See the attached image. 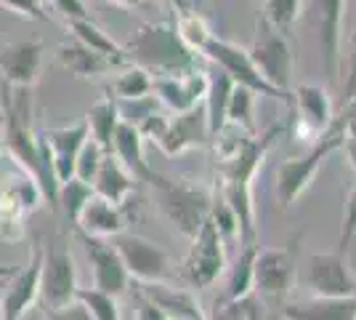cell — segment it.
<instances>
[{
  "mask_svg": "<svg viewBox=\"0 0 356 320\" xmlns=\"http://www.w3.org/2000/svg\"><path fill=\"white\" fill-rule=\"evenodd\" d=\"M232 91H234V80L226 75V73H221V70L208 73V91H205L202 107H205V115H208L210 139L226 125V107H229Z\"/></svg>",
  "mask_w": 356,
  "mask_h": 320,
  "instance_id": "4316f807",
  "label": "cell"
},
{
  "mask_svg": "<svg viewBox=\"0 0 356 320\" xmlns=\"http://www.w3.org/2000/svg\"><path fill=\"white\" fill-rule=\"evenodd\" d=\"M200 56L213 61L221 73H226V75L234 80V86L250 89L255 96H271V99L290 102V96H287V93L277 91L266 77L261 75V70L252 64L248 48L237 46V43H232V40H223V38H218V35H213L208 43H205V48H202V54H200Z\"/></svg>",
  "mask_w": 356,
  "mask_h": 320,
  "instance_id": "52a82bcc",
  "label": "cell"
},
{
  "mask_svg": "<svg viewBox=\"0 0 356 320\" xmlns=\"http://www.w3.org/2000/svg\"><path fill=\"white\" fill-rule=\"evenodd\" d=\"M67 30H70V38L80 40L83 46L93 48L96 54L106 56L115 67H125V64H128V56H125L122 46H118L90 16L88 19H72V22H67Z\"/></svg>",
  "mask_w": 356,
  "mask_h": 320,
  "instance_id": "484cf974",
  "label": "cell"
},
{
  "mask_svg": "<svg viewBox=\"0 0 356 320\" xmlns=\"http://www.w3.org/2000/svg\"><path fill=\"white\" fill-rule=\"evenodd\" d=\"M351 123H356V99H351L348 105H343V109L335 115V125L343 128V131H346Z\"/></svg>",
  "mask_w": 356,
  "mask_h": 320,
  "instance_id": "bcb514c9",
  "label": "cell"
},
{
  "mask_svg": "<svg viewBox=\"0 0 356 320\" xmlns=\"http://www.w3.org/2000/svg\"><path fill=\"white\" fill-rule=\"evenodd\" d=\"M290 102L298 109V125H300V137L316 142L330 131V125L335 123V109L330 102V93L325 86L316 83H303L296 91H290Z\"/></svg>",
  "mask_w": 356,
  "mask_h": 320,
  "instance_id": "9a60e30c",
  "label": "cell"
},
{
  "mask_svg": "<svg viewBox=\"0 0 356 320\" xmlns=\"http://www.w3.org/2000/svg\"><path fill=\"white\" fill-rule=\"evenodd\" d=\"M210 139L208 128V115H205V107H194L189 112H178L176 118H170L168 123V131L163 134V139L157 142V147L165 155H184L197 147H205Z\"/></svg>",
  "mask_w": 356,
  "mask_h": 320,
  "instance_id": "ac0fdd59",
  "label": "cell"
},
{
  "mask_svg": "<svg viewBox=\"0 0 356 320\" xmlns=\"http://www.w3.org/2000/svg\"><path fill=\"white\" fill-rule=\"evenodd\" d=\"M255 93L250 89L234 86V91L229 96V107H226V123L239 125L242 131L255 134Z\"/></svg>",
  "mask_w": 356,
  "mask_h": 320,
  "instance_id": "d6a6232c",
  "label": "cell"
},
{
  "mask_svg": "<svg viewBox=\"0 0 356 320\" xmlns=\"http://www.w3.org/2000/svg\"><path fill=\"white\" fill-rule=\"evenodd\" d=\"M14 273H16V267H0V289L6 286V280H8Z\"/></svg>",
  "mask_w": 356,
  "mask_h": 320,
  "instance_id": "681fc988",
  "label": "cell"
},
{
  "mask_svg": "<svg viewBox=\"0 0 356 320\" xmlns=\"http://www.w3.org/2000/svg\"><path fill=\"white\" fill-rule=\"evenodd\" d=\"M165 320H168V318H165Z\"/></svg>",
  "mask_w": 356,
  "mask_h": 320,
  "instance_id": "db71d44e",
  "label": "cell"
},
{
  "mask_svg": "<svg viewBox=\"0 0 356 320\" xmlns=\"http://www.w3.org/2000/svg\"><path fill=\"white\" fill-rule=\"evenodd\" d=\"M86 125H88V134L96 144H102L106 153L112 150V139H115V131L120 125V109H118V99L115 96H102L96 105L86 112Z\"/></svg>",
  "mask_w": 356,
  "mask_h": 320,
  "instance_id": "83f0119b",
  "label": "cell"
},
{
  "mask_svg": "<svg viewBox=\"0 0 356 320\" xmlns=\"http://www.w3.org/2000/svg\"><path fill=\"white\" fill-rule=\"evenodd\" d=\"M351 99H356V38L354 48H351V59H348V75L343 83V105H348Z\"/></svg>",
  "mask_w": 356,
  "mask_h": 320,
  "instance_id": "ee69618b",
  "label": "cell"
},
{
  "mask_svg": "<svg viewBox=\"0 0 356 320\" xmlns=\"http://www.w3.org/2000/svg\"><path fill=\"white\" fill-rule=\"evenodd\" d=\"M223 270H226L223 238L218 235V229L208 216V222L192 238L189 254L184 259V277L194 289H210L223 275Z\"/></svg>",
  "mask_w": 356,
  "mask_h": 320,
  "instance_id": "30bf717a",
  "label": "cell"
},
{
  "mask_svg": "<svg viewBox=\"0 0 356 320\" xmlns=\"http://www.w3.org/2000/svg\"><path fill=\"white\" fill-rule=\"evenodd\" d=\"M0 153H3V128H0Z\"/></svg>",
  "mask_w": 356,
  "mask_h": 320,
  "instance_id": "816d5d0a",
  "label": "cell"
},
{
  "mask_svg": "<svg viewBox=\"0 0 356 320\" xmlns=\"http://www.w3.org/2000/svg\"><path fill=\"white\" fill-rule=\"evenodd\" d=\"M298 273V245L290 241L282 248H258L255 270H252V294L274 310H282L290 302V291L296 286Z\"/></svg>",
  "mask_w": 356,
  "mask_h": 320,
  "instance_id": "5b68a950",
  "label": "cell"
},
{
  "mask_svg": "<svg viewBox=\"0 0 356 320\" xmlns=\"http://www.w3.org/2000/svg\"><path fill=\"white\" fill-rule=\"evenodd\" d=\"M77 267L72 251L61 238L43 243V273H40V302L45 310H61L77 296Z\"/></svg>",
  "mask_w": 356,
  "mask_h": 320,
  "instance_id": "ba28073f",
  "label": "cell"
},
{
  "mask_svg": "<svg viewBox=\"0 0 356 320\" xmlns=\"http://www.w3.org/2000/svg\"><path fill=\"white\" fill-rule=\"evenodd\" d=\"M280 312L284 320H356V296H306Z\"/></svg>",
  "mask_w": 356,
  "mask_h": 320,
  "instance_id": "44dd1931",
  "label": "cell"
},
{
  "mask_svg": "<svg viewBox=\"0 0 356 320\" xmlns=\"http://www.w3.org/2000/svg\"><path fill=\"white\" fill-rule=\"evenodd\" d=\"M45 320H93L88 310L74 299L72 305L61 307V310H45Z\"/></svg>",
  "mask_w": 356,
  "mask_h": 320,
  "instance_id": "7bdbcfd3",
  "label": "cell"
},
{
  "mask_svg": "<svg viewBox=\"0 0 356 320\" xmlns=\"http://www.w3.org/2000/svg\"><path fill=\"white\" fill-rule=\"evenodd\" d=\"M168 3L176 8V14H200L205 0H168Z\"/></svg>",
  "mask_w": 356,
  "mask_h": 320,
  "instance_id": "7dc6e473",
  "label": "cell"
},
{
  "mask_svg": "<svg viewBox=\"0 0 356 320\" xmlns=\"http://www.w3.org/2000/svg\"><path fill=\"white\" fill-rule=\"evenodd\" d=\"M138 294L149 299L168 320H208L200 299L192 291L176 289L168 280H154V283H138Z\"/></svg>",
  "mask_w": 356,
  "mask_h": 320,
  "instance_id": "ffe728a7",
  "label": "cell"
},
{
  "mask_svg": "<svg viewBox=\"0 0 356 320\" xmlns=\"http://www.w3.org/2000/svg\"><path fill=\"white\" fill-rule=\"evenodd\" d=\"M205 91H208V73L205 70H194V73L176 77H152V93L157 96V102H163L176 115L202 105Z\"/></svg>",
  "mask_w": 356,
  "mask_h": 320,
  "instance_id": "e0dca14e",
  "label": "cell"
},
{
  "mask_svg": "<svg viewBox=\"0 0 356 320\" xmlns=\"http://www.w3.org/2000/svg\"><path fill=\"white\" fill-rule=\"evenodd\" d=\"M343 139H346V131L332 123L325 137L314 142L309 153L300 155V158H290V160H284L282 166L277 168V200H280L282 208L296 206L298 198L312 187L314 176L319 174L322 163L335 150L343 147Z\"/></svg>",
  "mask_w": 356,
  "mask_h": 320,
  "instance_id": "277c9868",
  "label": "cell"
},
{
  "mask_svg": "<svg viewBox=\"0 0 356 320\" xmlns=\"http://www.w3.org/2000/svg\"><path fill=\"white\" fill-rule=\"evenodd\" d=\"M213 320H266L264 315V302L250 294V296H242V299H234V302H226L216 310Z\"/></svg>",
  "mask_w": 356,
  "mask_h": 320,
  "instance_id": "d590c367",
  "label": "cell"
},
{
  "mask_svg": "<svg viewBox=\"0 0 356 320\" xmlns=\"http://www.w3.org/2000/svg\"><path fill=\"white\" fill-rule=\"evenodd\" d=\"M136 320H165V315L157 310V307L152 305L149 299H144V296L138 294V310H136Z\"/></svg>",
  "mask_w": 356,
  "mask_h": 320,
  "instance_id": "f6af8a7d",
  "label": "cell"
},
{
  "mask_svg": "<svg viewBox=\"0 0 356 320\" xmlns=\"http://www.w3.org/2000/svg\"><path fill=\"white\" fill-rule=\"evenodd\" d=\"M0 294H3V289H0ZM0 320H3V310H0Z\"/></svg>",
  "mask_w": 356,
  "mask_h": 320,
  "instance_id": "f5cc1de1",
  "label": "cell"
},
{
  "mask_svg": "<svg viewBox=\"0 0 356 320\" xmlns=\"http://www.w3.org/2000/svg\"><path fill=\"white\" fill-rule=\"evenodd\" d=\"M255 257H258V245H242V254L229 270V286H226V302H234L242 296L252 294V270H255Z\"/></svg>",
  "mask_w": 356,
  "mask_h": 320,
  "instance_id": "f1b7e54d",
  "label": "cell"
},
{
  "mask_svg": "<svg viewBox=\"0 0 356 320\" xmlns=\"http://www.w3.org/2000/svg\"><path fill=\"white\" fill-rule=\"evenodd\" d=\"M48 3L56 14H61L67 22H72V19H88V6H86V0H43Z\"/></svg>",
  "mask_w": 356,
  "mask_h": 320,
  "instance_id": "b9f144b4",
  "label": "cell"
},
{
  "mask_svg": "<svg viewBox=\"0 0 356 320\" xmlns=\"http://www.w3.org/2000/svg\"><path fill=\"white\" fill-rule=\"evenodd\" d=\"M252 64L261 70V75L266 77L268 83L290 96V83H293V67H296V56H293V48L287 35H282L280 30H274L266 19L258 16L255 22V35H252V43L248 48Z\"/></svg>",
  "mask_w": 356,
  "mask_h": 320,
  "instance_id": "8992f818",
  "label": "cell"
},
{
  "mask_svg": "<svg viewBox=\"0 0 356 320\" xmlns=\"http://www.w3.org/2000/svg\"><path fill=\"white\" fill-rule=\"evenodd\" d=\"M90 187H93V195H99V198L109 200V203H115V206L122 208L131 200V195H134L136 179L125 171V166L120 163L115 155L106 153Z\"/></svg>",
  "mask_w": 356,
  "mask_h": 320,
  "instance_id": "cb8c5ba5",
  "label": "cell"
},
{
  "mask_svg": "<svg viewBox=\"0 0 356 320\" xmlns=\"http://www.w3.org/2000/svg\"><path fill=\"white\" fill-rule=\"evenodd\" d=\"M40 273H43V241H35L30 261L24 267H16V273L3 286L0 294L3 320H24L32 305L40 299Z\"/></svg>",
  "mask_w": 356,
  "mask_h": 320,
  "instance_id": "8fae6325",
  "label": "cell"
},
{
  "mask_svg": "<svg viewBox=\"0 0 356 320\" xmlns=\"http://www.w3.org/2000/svg\"><path fill=\"white\" fill-rule=\"evenodd\" d=\"M112 93L118 102H134V99H144L152 93V75L147 70L131 64L122 75H118L112 80Z\"/></svg>",
  "mask_w": 356,
  "mask_h": 320,
  "instance_id": "4dcf8cb0",
  "label": "cell"
},
{
  "mask_svg": "<svg viewBox=\"0 0 356 320\" xmlns=\"http://www.w3.org/2000/svg\"><path fill=\"white\" fill-rule=\"evenodd\" d=\"M261 6V19H266L274 30H280L282 35L293 30V24L300 16V6L303 0H258Z\"/></svg>",
  "mask_w": 356,
  "mask_h": 320,
  "instance_id": "1f68e13d",
  "label": "cell"
},
{
  "mask_svg": "<svg viewBox=\"0 0 356 320\" xmlns=\"http://www.w3.org/2000/svg\"><path fill=\"white\" fill-rule=\"evenodd\" d=\"M303 283L312 296H356V273L343 251L312 254L306 259Z\"/></svg>",
  "mask_w": 356,
  "mask_h": 320,
  "instance_id": "7c38bea8",
  "label": "cell"
},
{
  "mask_svg": "<svg viewBox=\"0 0 356 320\" xmlns=\"http://www.w3.org/2000/svg\"><path fill=\"white\" fill-rule=\"evenodd\" d=\"M125 227H128L125 208H120V206L99 198V195H93L86 203V208L80 211V219L74 224V229L86 232L90 238H102V241L118 238L120 232H125Z\"/></svg>",
  "mask_w": 356,
  "mask_h": 320,
  "instance_id": "7402d4cb",
  "label": "cell"
},
{
  "mask_svg": "<svg viewBox=\"0 0 356 320\" xmlns=\"http://www.w3.org/2000/svg\"><path fill=\"white\" fill-rule=\"evenodd\" d=\"M0 6L11 14L22 16V19H30V22H45V3L43 0H0Z\"/></svg>",
  "mask_w": 356,
  "mask_h": 320,
  "instance_id": "ab89813d",
  "label": "cell"
},
{
  "mask_svg": "<svg viewBox=\"0 0 356 320\" xmlns=\"http://www.w3.org/2000/svg\"><path fill=\"white\" fill-rule=\"evenodd\" d=\"M312 11L325 75L330 80H335L338 77V67H341V32L346 0H312Z\"/></svg>",
  "mask_w": 356,
  "mask_h": 320,
  "instance_id": "5bb4252c",
  "label": "cell"
},
{
  "mask_svg": "<svg viewBox=\"0 0 356 320\" xmlns=\"http://www.w3.org/2000/svg\"><path fill=\"white\" fill-rule=\"evenodd\" d=\"M45 203L40 184L27 171L14 166L0 176V241L3 243H24L27 241V219Z\"/></svg>",
  "mask_w": 356,
  "mask_h": 320,
  "instance_id": "3957f363",
  "label": "cell"
},
{
  "mask_svg": "<svg viewBox=\"0 0 356 320\" xmlns=\"http://www.w3.org/2000/svg\"><path fill=\"white\" fill-rule=\"evenodd\" d=\"M120 259L136 283H154V280H168L173 275V259L163 245L149 241L136 232H120L115 238Z\"/></svg>",
  "mask_w": 356,
  "mask_h": 320,
  "instance_id": "9c48e42d",
  "label": "cell"
},
{
  "mask_svg": "<svg viewBox=\"0 0 356 320\" xmlns=\"http://www.w3.org/2000/svg\"><path fill=\"white\" fill-rule=\"evenodd\" d=\"M77 241L86 248V257L90 261V275H93V289L106 291L112 296H120L125 294L128 286H131V275L125 270V264L120 259L118 248L109 241H102V238H90L86 232L74 229Z\"/></svg>",
  "mask_w": 356,
  "mask_h": 320,
  "instance_id": "4fadbf2b",
  "label": "cell"
},
{
  "mask_svg": "<svg viewBox=\"0 0 356 320\" xmlns=\"http://www.w3.org/2000/svg\"><path fill=\"white\" fill-rule=\"evenodd\" d=\"M152 190H154V203L165 216V222L176 229L178 235L192 241L200 232V227L208 222L216 195L205 184L194 182V179H181V176L170 179L163 174L154 176Z\"/></svg>",
  "mask_w": 356,
  "mask_h": 320,
  "instance_id": "7a4b0ae2",
  "label": "cell"
},
{
  "mask_svg": "<svg viewBox=\"0 0 356 320\" xmlns=\"http://www.w3.org/2000/svg\"><path fill=\"white\" fill-rule=\"evenodd\" d=\"M128 64L147 70L152 77H176L200 70V54L184 46L173 22H144L122 46Z\"/></svg>",
  "mask_w": 356,
  "mask_h": 320,
  "instance_id": "6da1fadb",
  "label": "cell"
},
{
  "mask_svg": "<svg viewBox=\"0 0 356 320\" xmlns=\"http://www.w3.org/2000/svg\"><path fill=\"white\" fill-rule=\"evenodd\" d=\"M109 153L118 158L120 163L125 166V171L134 176L136 182H154L157 171L149 166L147 155H144V137L138 134V128L131 123L120 121L115 139H112V150Z\"/></svg>",
  "mask_w": 356,
  "mask_h": 320,
  "instance_id": "603a6c76",
  "label": "cell"
},
{
  "mask_svg": "<svg viewBox=\"0 0 356 320\" xmlns=\"http://www.w3.org/2000/svg\"><path fill=\"white\" fill-rule=\"evenodd\" d=\"M56 61H59V67L64 73H70L74 77H102L115 70V64L106 59V56L96 54L93 48L83 46L74 38L64 40L56 48Z\"/></svg>",
  "mask_w": 356,
  "mask_h": 320,
  "instance_id": "d4e9b609",
  "label": "cell"
},
{
  "mask_svg": "<svg viewBox=\"0 0 356 320\" xmlns=\"http://www.w3.org/2000/svg\"><path fill=\"white\" fill-rule=\"evenodd\" d=\"M354 38H356V0H354Z\"/></svg>",
  "mask_w": 356,
  "mask_h": 320,
  "instance_id": "f907efd6",
  "label": "cell"
},
{
  "mask_svg": "<svg viewBox=\"0 0 356 320\" xmlns=\"http://www.w3.org/2000/svg\"><path fill=\"white\" fill-rule=\"evenodd\" d=\"M93 198V187L86 182H80L77 176H72L70 182H61L59 184V200H56V208L64 211V219L70 224H77L80 219V211L86 208V203Z\"/></svg>",
  "mask_w": 356,
  "mask_h": 320,
  "instance_id": "f546056e",
  "label": "cell"
},
{
  "mask_svg": "<svg viewBox=\"0 0 356 320\" xmlns=\"http://www.w3.org/2000/svg\"><path fill=\"white\" fill-rule=\"evenodd\" d=\"M356 238V179L346 195V206H343V224H341V235H338V251H348L351 241Z\"/></svg>",
  "mask_w": 356,
  "mask_h": 320,
  "instance_id": "f35d334b",
  "label": "cell"
},
{
  "mask_svg": "<svg viewBox=\"0 0 356 320\" xmlns=\"http://www.w3.org/2000/svg\"><path fill=\"white\" fill-rule=\"evenodd\" d=\"M106 150L102 144H96L93 139L88 137V142L83 144V150L77 153V160H74V176L80 179V182L90 184L93 182V176H96V171L102 166V160H104Z\"/></svg>",
  "mask_w": 356,
  "mask_h": 320,
  "instance_id": "8d00e7d4",
  "label": "cell"
},
{
  "mask_svg": "<svg viewBox=\"0 0 356 320\" xmlns=\"http://www.w3.org/2000/svg\"><path fill=\"white\" fill-rule=\"evenodd\" d=\"M109 6H118V8H138L144 0H106Z\"/></svg>",
  "mask_w": 356,
  "mask_h": 320,
  "instance_id": "c3c4849f",
  "label": "cell"
},
{
  "mask_svg": "<svg viewBox=\"0 0 356 320\" xmlns=\"http://www.w3.org/2000/svg\"><path fill=\"white\" fill-rule=\"evenodd\" d=\"M210 222L216 224V229H218V235L223 238V243L226 241H232V238H239V222L237 216H234V211L226 206V200L223 198H213V208H210Z\"/></svg>",
  "mask_w": 356,
  "mask_h": 320,
  "instance_id": "74e56055",
  "label": "cell"
},
{
  "mask_svg": "<svg viewBox=\"0 0 356 320\" xmlns=\"http://www.w3.org/2000/svg\"><path fill=\"white\" fill-rule=\"evenodd\" d=\"M40 137L45 139L51 160H54V174L56 182H70L74 176V160L77 153L83 150V144L88 142V125L86 121L74 123V125H61V128H38Z\"/></svg>",
  "mask_w": 356,
  "mask_h": 320,
  "instance_id": "d6986e66",
  "label": "cell"
},
{
  "mask_svg": "<svg viewBox=\"0 0 356 320\" xmlns=\"http://www.w3.org/2000/svg\"><path fill=\"white\" fill-rule=\"evenodd\" d=\"M74 299L88 310V315L93 320H122L120 318L118 296H112V294H106V291L77 289V296H74Z\"/></svg>",
  "mask_w": 356,
  "mask_h": 320,
  "instance_id": "e575fe53",
  "label": "cell"
},
{
  "mask_svg": "<svg viewBox=\"0 0 356 320\" xmlns=\"http://www.w3.org/2000/svg\"><path fill=\"white\" fill-rule=\"evenodd\" d=\"M168 123H170L168 115H163V112H152V115H147L136 128H138V134H141L144 139H149V142L157 144V142L163 139L165 131H168Z\"/></svg>",
  "mask_w": 356,
  "mask_h": 320,
  "instance_id": "60d3db41",
  "label": "cell"
},
{
  "mask_svg": "<svg viewBox=\"0 0 356 320\" xmlns=\"http://www.w3.org/2000/svg\"><path fill=\"white\" fill-rule=\"evenodd\" d=\"M45 46L40 40H16L0 51V75L3 86H22V89H35L40 67H43Z\"/></svg>",
  "mask_w": 356,
  "mask_h": 320,
  "instance_id": "2e32d148",
  "label": "cell"
},
{
  "mask_svg": "<svg viewBox=\"0 0 356 320\" xmlns=\"http://www.w3.org/2000/svg\"><path fill=\"white\" fill-rule=\"evenodd\" d=\"M176 32L184 40V46L192 48L194 54H202V48L213 38V30L202 14H176Z\"/></svg>",
  "mask_w": 356,
  "mask_h": 320,
  "instance_id": "836d02e7",
  "label": "cell"
}]
</instances>
